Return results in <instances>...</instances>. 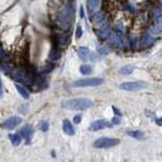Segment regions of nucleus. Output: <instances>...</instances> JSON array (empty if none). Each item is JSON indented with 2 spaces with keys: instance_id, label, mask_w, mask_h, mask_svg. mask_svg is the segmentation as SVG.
<instances>
[{
  "instance_id": "f257e3e1",
  "label": "nucleus",
  "mask_w": 162,
  "mask_h": 162,
  "mask_svg": "<svg viewBox=\"0 0 162 162\" xmlns=\"http://www.w3.org/2000/svg\"><path fill=\"white\" fill-rule=\"evenodd\" d=\"M92 105L94 102L91 100L84 99V97L70 99V100H65L61 102V106L67 110H86V109H90Z\"/></svg>"
},
{
  "instance_id": "f03ea898",
  "label": "nucleus",
  "mask_w": 162,
  "mask_h": 162,
  "mask_svg": "<svg viewBox=\"0 0 162 162\" xmlns=\"http://www.w3.org/2000/svg\"><path fill=\"white\" fill-rule=\"evenodd\" d=\"M120 143V140L117 138H111V137H101L97 138L94 142V146L96 149H107V147H114Z\"/></svg>"
},
{
  "instance_id": "7ed1b4c3",
  "label": "nucleus",
  "mask_w": 162,
  "mask_h": 162,
  "mask_svg": "<svg viewBox=\"0 0 162 162\" xmlns=\"http://www.w3.org/2000/svg\"><path fill=\"white\" fill-rule=\"evenodd\" d=\"M104 82V79L101 77H86L74 81L75 87H87V86H97Z\"/></svg>"
},
{
  "instance_id": "20e7f679",
  "label": "nucleus",
  "mask_w": 162,
  "mask_h": 162,
  "mask_svg": "<svg viewBox=\"0 0 162 162\" xmlns=\"http://www.w3.org/2000/svg\"><path fill=\"white\" fill-rule=\"evenodd\" d=\"M119 87L121 90H126V91H137V90L147 87V84L145 81H129V82H122Z\"/></svg>"
},
{
  "instance_id": "39448f33",
  "label": "nucleus",
  "mask_w": 162,
  "mask_h": 162,
  "mask_svg": "<svg viewBox=\"0 0 162 162\" xmlns=\"http://www.w3.org/2000/svg\"><path fill=\"white\" fill-rule=\"evenodd\" d=\"M110 127H112V122L107 121V120H97L90 125L89 130L90 131H99L102 129H110Z\"/></svg>"
},
{
  "instance_id": "423d86ee",
  "label": "nucleus",
  "mask_w": 162,
  "mask_h": 162,
  "mask_svg": "<svg viewBox=\"0 0 162 162\" xmlns=\"http://www.w3.org/2000/svg\"><path fill=\"white\" fill-rule=\"evenodd\" d=\"M20 122H21V119L20 117H17V116H13V117H9L8 120H5L3 123H2V126L4 129H6V130H13V129H15L17 125H20Z\"/></svg>"
},
{
  "instance_id": "0eeeda50",
  "label": "nucleus",
  "mask_w": 162,
  "mask_h": 162,
  "mask_svg": "<svg viewBox=\"0 0 162 162\" xmlns=\"http://www.w3.org/2000/svg\"><path fill=\"white\" fill-rule=\"evenodd\" d=\"M62 130H64L65 134H67L70 136H73L75 134L74 126H73V123H71L69 120H64V122H62Z\"/></svg>"
},
{
  "instance_id": "6e6552de",
  "label": "nucleus",
  "mask_w": 162,
  "mask_h": 162,
  "mask_svg": "<svg viewBox=\"0 0 162 162\" xmlns=\"http://www.w3.org/2000/svg\"><path fill=\"white\" fill-rule=\"evenodd\" d=\"M32 134H34V130H32V127H31L30 125L24 126L23 130H21V135H23V137L26 138V140H29V138L32 136Z\"/></svg>"
},
{
  "instance_id": "1a4fd4ad",
  "label": "nucleus",
  "mask_w": 162,
  "mask_h": 162,
  "mask_svg": "<svg viewBox=\"0 0 162 162\" xmlns=\"http://www.w3.org/2000/svg\"><path fill=\"white\" fill-rule=\"evenodd\" d=\"M126 134L134 138H137V140H145V135L141 131H126Z\"/></svg>"
},
{
  "instance_id": "9d476101",
  "label": "nucleus",
  "mask_w": 162,
  "mask_h": 162,
  "mask_svg": "<svg viewBox=\"0 0 162 162\" xmlns=\"http://www.w3.org/2000/svg\"><path fill=\"white\" fill-rule=\"evenodd\" d=\"M15 87H16V90L19 91V94H20L24 99H29V92H28V90H26L25 87H23L20 84H16Z\"/></svg>"
},
{
  "instance_id": "9b49d317",
  "label": "nucleus",
  "mask_w": 162,
  "mask_h": 162,
  "mask_svg": "<svg viewBox=\"0 0 162 162\" xmlns=\"http://www.w3.org/2000/svg\"><path fill=\"white\" fill-rule=\"evenodd\" d=\"M77 55L81 58V59H87L89 58V55H90V51H89V49L87 47H80V49H77Z\"/></svg>"
},
{
  "instance_id": "f8f14e48",
  "label": "nucleus",
  "mask_w": 162,
  "mask_h": 162,
  "mask_svg": "<svg viewBox=\"0 0 162 162\" xmlns=\"http://www.w3.org/2000/svg\"><path fill=\"white\" fill-rule=\"evenodd\" d=\"M10 141L14 146H17V145H20V142H21V136L17 134H13V135H10Z\"/></svg>"
},
{
  "instance_id": "ddd939ff",
  "label": "nucleus",
  "mask_w": 162,
  "mask_h": 162,
  "mask_svg": "<svg viewBox=\"0 0 162 162\" xmlns=\"http://www.w3.org/2000/svg\"><path fill=\"white\" fill-rule=\"evenodd\" d=\"M80 73L82 75H90L92 73V67L90 65H81L80 66Z\"/></svg>"
},
{
  "instance_id": "4468645a",
  "label": "nucleus",
  "mask_w": 162,
  "mask_h": 162,
  "mask_svg": "<svg viewBox=\"0 0 162 162\" xmlns=\"http://www.w3.org/2000/svg\"><path fill=\"white\" fill-rule=\"evenodd\" d=\"M87 5H89L90 11L96 10L97 6H99V0H87Z\"/></svg>"
},
{
  "instance_id": "2eb2a0df",
  "label": "nucleus",
  "mask_w": 162,
  "mask_h": 162,
  "mask_svg": "<svg viewBox=\"0 0 162 162\" xmlns=\"http://www.w3.org/2000/svg\"><path fill=\"white\" fill-rule=\"evenodd\" d=\"M132 71H134V67L132 66H123V67H121L120 73L123 74V75H130Z\"/></svg>"
},
{
  "instance_id": "dca6fc26",
  "label": "nucleus",
  "mask_w": 162,
  "mask_h": 162,
  "mask_svg": "<svg viewBox=\"0 0 162 162\" xmlns=\"http://www.w3.org/2000/svg\"><path fill=\"white\" fill-rule=\"evenodd\" d=\"M39 129H40L41 131L46 132V131L49 130V123H47V121H40V122H39Z\"/></svg>"
},
{
  "instance_id": "f3484780",
  "label": "nucleus",
  "mask_w": 162,
  "mask_h": 162,
  "mask_svg": "<svg viewBox=\"0 0 162 162\" xmlns=\"http://www.w3.org/2000/svg\"><path fill=\"white\" fill-rule=\"evenodd\" d=\"M75 35H76V38H77V39L81 38V35H82V29H81L80 25H77V28H76V32H75Z\"/></svg>"
},
{
  "instance_id": "a211bd4d",
  "label": "nucleus",
  "mask_w": 162,
  "mask_h": 162,
  "mask_svg": "<svg viewBox=\"0 0 162 162\" xmlns=\"http://www.w3.org/2000/svg\"><path fill=\"white\" fill-rule=\"evenodd\" d=\"M120 122H121L120 116H119V115H117V116H115V117H114V120H112V123H114V125H116V123H120Z\"/></svg>"
},
{
  "instance_id": "6ab92c4d",
  "label": "nucleus",
  "mask_w": 162,
  "mask_h": 162,
  "mask_svg": "<svg viewBox=\"0 0 162 162\" xmlns=\"http://www.w3.org/2000/svg\"><path fill=\"white\" fill-rule=\"evenodd\" d=\"M80 121H81V115H76L75 119H74V122H75V123H79Z\"/></svg>"
},
{
  "instance_id": "aec40b11",
  "label": "nucleus",
  "mask_w": 162,
  "mask_h": 162,
  "mask_svg": "<svg viewBox=\"0 0 162 162\" xmlns=\"http://www.w3.org/2000/svg\"><path fill=\"white\" fill-rule=\"evenodd\" d=\"M3 96V82H2V79H0V97Z\"/></svg>"
},
{
  "instance_id": "412c9836",
  "label": "nucleus",
  "mask_w": 162,
  "mask_h": 162,
  "mask_svg": "<svg viewBox=\"0 0 162 162\" xmlns=\"http://www.w3.org/2000/svg\"><path fill=\"white\" fill-rule=\"evenodd\" d=\"M112 110H114V112H115V114H116V115H119V116H121V112H120V111H119V110H117V109H116V107H115V106H114V107H112Z\"/></svg>"
},
{
  "instance_id": "4be33fe9",
  "label": "nucleus",
  "mask_w": 162,
  "mask_h": 162,
  "mask_svg": "<svg viewBox=\"0 0 162 162\" xmlns=\"http://www.w3.org/2000/svg\"><path fill=\"white\" fill-rule=\"evenodd\" d=\"M80 16H81V17H84V16H85V13H84V8H82V6L80 8Z\"/></svg>"
},
{
  "instance_id": "5701e85b",
  "label": "nucleus",
  "mask_w": 162,
  "mask_h": 162,
  "mask_svg": "<svg viewBox=\"0 0 162 162\" xmlns=\"http://www.w3.org/2000/svg\"><path fill=\"white\" fill-rule=\"evenodd\" d=\"M156 123H157V125H160V126H162V117H161V119H158V120H156Z\"/></svg>"
},
{
  "instance_id": "b1692460",
  "label": "nucleus",
  "mask_w": 162,
  "mask_h": 162,
  "mask_svg": "<svg viewBox=\"0 0 162 162\" xmlns=\"http://www.w3.org/2000/svg\"><path fill=\"white\" fill-rule=\"evenodd\" d=\"M160 56H162V50H161V51H160Z\"/></svg>"
}]
</instances>
